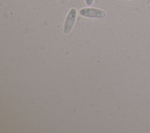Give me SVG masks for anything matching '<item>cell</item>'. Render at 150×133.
Here are the masks:
<instances>
[{
	"label": "cell",
	"mask_w": 150,
	"mask_h": 133,
	"mask_svg": "<svg viewBox=\"0 0 150 133\" xmlns=\"http://www.w3.org/2000/svg\"><path fill=\"white\" fill-rule=\"evenodd\" d=\"M79 14L81 17L90 19H104L107 14L102 9L96 8H83L79 10Z\"/></svg>",
	"instance_id": "cell-1"
},
{
	"label": "cell",
	"mask_w": 150,
	"mask_h": 133,
	"mask_svg": "<svg viewBox=\"0 0 150 133\" xmlns=\"http://www.w3.org/2000/svg\"><path fill=\"white\" fill-rule=\"evenodd\" d=\"M77 11L75 8H71L65 17V22L63 26V32L64 34H68L71 32L74 26L76 19H77Z\"/></svg>",
	"instance_id": "cell-2"
},
{
	"label": "cell",
	"mask_w": 150,
	"mask_h": 133,
	"mask_svg": "<svg viewBox=\"0 0 150 133\" xmlns=\"http://www.w3.org/2000/svg\"><path fill=\"white\" fill-rule=\"evenodd\" d=\"M94 2V0H85V3L88 6H92Z\"/></svg>",
	"instance_id": "cell-3"
},
{
	"label": "cell",
	"mask_w": 150,
	"mask_h": 133,
	"mask_svg": "<svg viewBox=\"0 0 150 133\" xmlns=\"http://www.w3.org/2000/svg\"><path fill=\"white\" fill-rule=\"evenodd\" d=\"M129 1H135V0H129Z\"/></svg>",
	"instance_id": "cell-4"
}]
</instances>
